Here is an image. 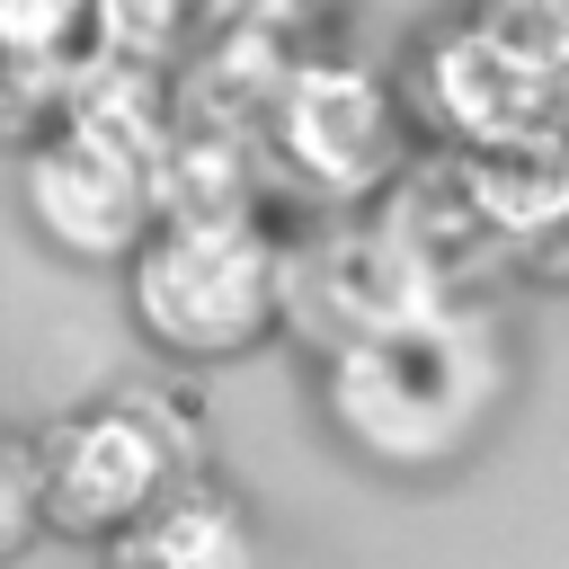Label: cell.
Segmentation results:
<instances>
[{
	"instance_id": "3957f363",
	"label": "cell",
	"mask_w": 569,
	"mask_h": 569,
	"mask_svg": "<svg viewBox=\"0 0 569 569\" xmlns=\"http://www.w3.org/2000/svg\"><path fill=\"white\" fill-rule=\"evenodd\" d=\"M187 480V453L160 436V418L142 400H107L80 409L44 436V516L71 542H116L124 525H142L169 489Z\"/></svg>"
},
{
	"instance_id": "52a82bcc",
	"label": "cell",
	"mask_w": 569,
	"mask_h": 569,
	"mask_svg": "<svg viewBox=\"0 0 569 569\" xmlns=\"http://www.w3.org/2000/svg\"><path fill=\"white\" fill-rule=\"evenodd\" d=\"M36 533H53V516H44V436H9V525H0V551L27 560Z\"/></svg>"
},
{
	"instance_id": "277c9868",
	"label": "cell",
	"mask_w": 569,
	"mask_h": 569,
	"mask_svg": "<svg viewBox=\"0 0 569 569\" xmlns=\"http://www.w3.org/2000/svg\"><path fill=\"white\" fill-rule=\"evenodd\" d=\"M80 204V231L62 240L71 258H133L151 231H142V187L124 160H107L98 142H44L27 151V213L44 222V240L71 222Z\"/></svg>"
},
{
	"instance_id": "7a4b0ae2",
	"label": "cell",
	"mask_w": 569,
	"mask_h": 569,
	"mask_svg": "<svg viewBox=\"0 0 569 569\" xmlns=\"http://www.w3.org/2000/svg\"><path fill=\"white\" fill-rule=\"evenodd\" d=\"M124 311L178 365H240L293 320V267L249 213H178L124 258Z\"/></svg>"
},
{
	"instance_id": "5b68a950",
	"label": "cell",
	"mask_w": 569,
	"mask_h": 569,
	"mask_svg": "<svg viewBox=\"0 0 569 569\" xmlns=\"http://www.w3.org/2000/svg\"><path fill=\"white\" fill-rule=\"evenodd\" d=\"M284 151H293L302 178H320L338 196L365 187V178H382V160H391V107H382V89L356 80V71L293 80V98H284Z\"/></svg>"
},
{
	"instance_id": "8992f818",
	"label": "cell",
	"mask_w": 569,
	"mask_h": 569,
	"mask_svg": "<svg viewBox=\"0 0 569 569\" xmlns=\"http://www.w3.org/2000/svg\"><path fill=\"white\" fill-rule=\"evenodd\" d=\"M107 569H258V525L231 489L213 480H178L142 525H124L107 551Z\"/></svg>"
},
{
	"instance_id": "6da1fadb",
	"label": "cell",
	"mask_w": 569,
	"mask_h": 569,
	"mask_svg": "<svg viewBox=\"0 0 569 569\" xmlns=\"http://www.w3.org/2000/svg\"><path fill=\"white\" fill-rule=\"evenodd\" d=\"M507 391V347L489 320L462 311H418L382 338H347L329 356V427L382 462V471H427L480 436V418Z\"/></svg>"
}]
</instances>
